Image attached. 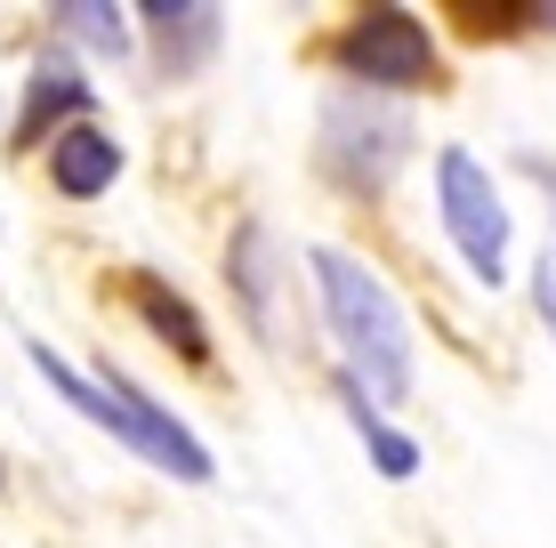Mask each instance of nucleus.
Here are the masks:
<instances>
[{
  "mask_svg": "<svg viewBox=\"0 0 556 548\" xmlns=\"http://www.w3.org/2000/svg\"><path fill=\"white\" fill-rule=\"evenodd\" d=\"M306 267H315V291H323V323L339 339V364H348V387L363 404H404L412 395V323L404 307H395V291L363 267L355 251H306Z\"/></svg>",
  "mask_w": 556,
  "mask_h": 548,
  "instance_id": "1",
  "label": "nucleus"
},
{
  "mask_svg": "<svg viewBox=\"0 0 556 548\" xmlns=\"http://www.w3.org/2000/svg\"><path fill=\"white\" fill-rule=\"evenodd\" d=\"M25 364L56 387V404H73L89 428H105L113 444H129L146 468H162V476H178V484H210V476H218V468H210V444H202L169 404H153L129 371H113V364L73 371L56 347H41V339H25Z\"/></svg>",
  "mask_w": 556,
  "mask_h": 548,
  "instance_id": "2",
  "label": "nucleus"
},
{
  "mask_svg": "<svg viewBox=\"0 0 556 548\" xmlns=\"http://www.w3.org/2000/svg\"><path fill=\"white\" fill-rule=\"evenodd\" d=\"M412 145H419V122L395 98H371V89H331L315 113V162L348 194H379L412 162Z\"/></svg>",
  "mask_w": 556,
  "mask_h": 548,
  "instance_id": "3",
  "label": "nucleus"
},
{
  "mask_svg": "<svg viewBox=\"0 0 556 548\" xmlns=\"http://www.w3.org/2000/svg\"><path fill=\"white\" fill-rule=\"evenodd\" d=\"M331 65L348 73V89H371V98H412V89H428L435 73V33L419 25L412 9H363L339 25L331 41Z\"/></svg>",
  "mask_w": 556,
  "mask_h": 548,
  "instance_id": "4",
  "label": "nucleus"
},
{
  "mask_svg": "<svg viewBox=\"0 0 556 548\" xmlns=\"http://www.w3.org/2000/svg\"><path fill=\"white\" fill-rule=\"evenodd\" d=\"M435 202H444V234L452 251L468 258L476 282H508V202L492 186V169L468 154V145H444L435 154Z\"/></svg>",
  "mask_w": 556,
  "mask_h": 548,
  "instance_id": "5",
  "label": "nucleus"
},
{
  "mask_svg": "<svg viewBox=\"0 0 556 548\" xmlns=\"http://www.w3.org/2000/svg\"><path fill=\"white\" fill-rule=\"evenodd\" d=\"M226 282H235V298H242V315H251V331L282 347V298L299 291V275H291V251H282L275 226L251 218L235 242H226Z\"/></svg>",
  "mask_w": 556,
  "mask_h": 548,
  "instance_id": "6",
  "label": "nucleus"
},
{
  "mask_svg": "<svg viewBox=\"0 0 556 548\" xmlns=\"http://www.w3.org/2000/svg\"><path fill=\"white\" fill-rule=\"evenodd\" d=\"M146 41H153V65H162V81H194V73L218 56L226 41V16L210 9V0H146Z\"/></svg>",
  "mask_w": 556,
  "mask_h": 548,
  "instance_id": "7",
  "label": "nucleus"
},
{
  "mask_svg": "<svg viewBox=\"0 0 556 548\" xmlns=\"http://www.w3.org/2000/svg\"><path fill=\"white\" fill-rule=\"evenodd\" d=\"M98 105V89L81 81V65L73 56H33V73H25V105H16V129L9 138L16 145H49L56 138V122H81V113Z\"/></svg>",
  "mask_w": 556,
  "mask_h": 548,
  "instance_id": "8",
  "label": "nucleus"
},
{
  "mask_svg": "<svg viewBox=\"0 0 556 548\" xmlns=\"http://www.w3.org/2000/svg\"><path fill=\"white\" fill-rule=\"evenodd\" d=\"M113 178H122V138H113V129L73 122V129H56V138H49V186L65 202H98Z\"/></svg>",
  "mask_w": 556,
  "mask_h": 548,
  "instance_id": "9",
  "label": "nucleus"
},
{
  "mask_svg": "<svg viewBox=\"0 0 556 548\" xmlns=\"http://www.w3.org/2000/svg\"><path fill=\"white\" fill-rule=\"evenodd\" d=\"M129 298H138V315H146V323L186 355V364H210V331H202V315L186 307V298L169 291L162 275H138V282H129Z\"/></svg>",
  "mask_w": 556,
  "mask_h": 548,
  "instance_id": "10",
  "label": "nucleus"
},
{
  "mask_svg": "<svg viewBox=\"0 0 556 548\" xmlns=\"http://www.w3.org/2000/svg\"><path fill=\"white\" fill-rule=\"evenodd\" d=\"M56 33L65 41H81V49H98L105 65H122L129 56V9H105V0H56Z\"/></svg>",
  "mask_w": 556,
  "mask_h": 548,
  "instance_id": "11",
  "label": "nucleus"
},
{
  "mask_svg": "<svg viewBox=\"0 0 556 548\" xmlns=\"http://www.w3.org/2000/svg\"><path fill=\"white\" fill-rule=\"evenodd\" d=\"M348 420H355V436H363V451L379 460V476L388 484H404V476H419V444L404 436V428H388L379 420V404H363V395L348 387Z\"/></svg>",
  "mask_w": 556,
  "mask_h": 548,
  "instance_id": "12",
  "label": "nucleus"
},
{
  "mask_svg": "<svg viewBox=\"0 0 556 548\" xmlns=\"http://www.w3.org/2000/svg\"><path fill=\"white\" fill-rule=\"evenodd\" d=\"M532 315H541L548 339H556V242L541 251V267H532Z\"/></svg>",
  "mask_w": 556,
  "mask_h": 548,
  "instance_id": "13",
  "label": "nucleus"
},
{
  "mask_svg": "<svg viewBox=\"0 0 556 548\" xmlns=\"http://www.w3.org/2000/svg\"><path fill=\"white\" fill-rule=\"evenodd\" d=\"M0 484H9V460H0Z\"/></svg>",
  "mask_w": 556,
  "mask_h": 548,
  "instance_id": "14",
  "label": "nucleus"
}]
</instances>
